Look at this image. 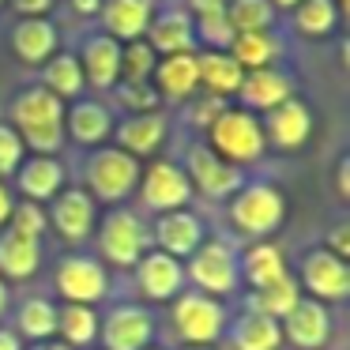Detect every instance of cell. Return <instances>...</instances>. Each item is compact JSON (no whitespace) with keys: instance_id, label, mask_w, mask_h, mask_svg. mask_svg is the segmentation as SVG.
I'll use <instances>...</instances> for the list:
<instances>
[{"instance_id":"13","label":"cell","mask_w":350,"mask_h":350,"mask_svg":"<svg viewBox=\"0 0 350 350\" xmlns=\"http://www.w3.org/2000/svg\"><path fill=\"white\" fill-rule=\"evenodd\" d=\"M279 327L282 342H290L294 350H324L332 339V312H327V305L301 294V301L279 320Z\"/></svg>"},{"instance_id":"38","label":"cell","mask_w":350,"mask_h":350,"mask_svg":"<svg viewBox=\"0 0 350 350\" xmlns=\"http://www.w3.org/2000/svg\"><path fill=\"white\" fill-rule=\"evenodd\" d=\"M154 64H159V53L144 38L121 46V83H151Z\"/></svg>"},{"instance_id":"34","label":"cell","mask_w":350,"mask_h":350,"mask_svg":"<svg viewBox=\"0 0 350 350\" xmlns=\"http://www.w3.org/2000/svg\"><path fill=\"white\" fill-rule=\"evenodd\" d=\"M297 301H301V286H297L294 275H286V279L271 282V286H264V290H252V294H249V312L282 320Z\"/></svg>"},{"instance_id":"43","label":"cell","mask_w":350,"mask_h":350,"mask_svg":"<svg viewBox=\"0 0 350 350\" xmlns=\"http://www.w3.org/2000/svg\"><path fill=\"white\" fill-rule=\"evenodd\" d=\"M226 109V98H215V94H204V98H192V109H189V124L200 132H207L215 121L222 117Z\"/></svg>"},{"instance_id":"18","label":"cell","mask_w":350,"mask_h":350,"mask_svg":"<svg viewBox=\"0 0 350 350\" xmlns=\"http://www.w3.org/2000/svg\"><path fill=\"white\" fill-rule=\"evenodd\" d=\"M144 42L159 57H177V53H196V23L185 8L154 12L151 27H147Z\"/></svg>"},{"instance_id":"15","label":"cell","mask_w":350,"mask_h":350,"mask_svg":"<svg viewBox=\"0 0 350 350\" xmlns=\"http://www.w3.org/2000/svg\"><path fill=\"white\" fill-rule=\"evenodd\" d=\"M132 271H136V286L147 301H174L185 290V264L166 256V252H159V249L144 252Z\"/></svg>"},{"instance_id":"55","label":"cell","mask_w":350,"mask_h":350,"mask_svg":"<svg viewBox=\"0 0 350 350\" xmlns=\"http://www.w3.org/2000/svg\"><path fill=\"white\" fill-rule=\"evenodd\" d=\"M147 350H154V347H147Z\"/></svg>"},{"instance_id":"5","label":"cell","mask_w":350,"mask_h":350,"mask_svg":"<svg viewBox=\"0 0 350 350\" xmlns=\"http://www.w3.org/2000/svg\"><path fill=\"white\" fill-rule=\"evenodd\" d=\"M170 324L189 347H211L226 332V309H222V301L200 294V290H181L174 297Z\"/></svg>"},{"instance_id":"17","label":"cell","mask_w":350,"mask_h":350,"mask_svg":"<svg viewBox=\"0 0 350 350\" xmlns=\"http://www.w3.org/2000/svg\"><path fill=\"white\" fill-rule=\"evenodd\" d=\"M98 19H102V34L129 46V42H139L147 34V27L154 19V0H102Z\"/></svg>"},{"instance_id":"22","label":"cell","mask_w":350,"mask_h":350,"mask_svg":"<svg viewBox=\"0 0 350 350\" xmlns=\"http://www.w3.org/2000/svg\"><path fill=\"white\" fill-rule=\"evenodd\" d=\"M79 68H83V83L109 91V87L121 83V42H113L109 34H91L83 42V57H79Z\"/></svg>"},{"instance_id":"37","label":"cell","mask_w":350,"mask_h":350,"mask_svg":"<svg viewBox=\"0 0 350 350\" xmlns=\"http://www.w3.org/2000/svg\"><path fill=\"white\" fill-rule=\"evenodd\" d=\"M279 12L267 0H230L226 4V19L234 27V34H252V31H271Z\"/></svg>"},{"instance_id":"24","label":"cell","mask_w":350,"mask_h":350,"mask_svg":"<svg viewBox=\"0 0 350 350\" xmlns=\"http://www.w3.org/2000/svg\"><path fill=\"white\" fill-rule=\"evenodd\" d=\"M117 151L132 154V159H151L162 144H166V117L162 113H139V117H124L117 124Z\"/></svg>"},{"instance_id":"33","label":"cell","mask_w":350,"mask_h":350,"mask_svg":"<svg viewBox=\"0 0 350 350\" xmlns=\"http://www.w3.org/2000/svg\"><path fill=\"white\" fill-rule=\"evenodd\" d=\"M230 57L241 64V72H256V68H271L279 57V38L271 31H252V34H234L230 42Z\"/></svg>"},{"instance_id":"25","label":"cell","mask_w":350,"mask_h":350,"mask_svg":"<svg viewBox=\"0 0 350 350\" xmlns=\"http://www.w3.org/2000/svg\"><path fill=\"white\" fill-rule=\"evenodd\" d=\"M61 49V31L49 19H19L12 27V53L23 64H46Z\"/></svg>"},{"instance_id":"2","label":"cell","mask_w":350,"mask_h":350,"mask_svg":"<svg viewBox=\"0 0 350 350\" xmlns=\"http://www.w3.org/2000/svg\"><path fill=\"white\" fill-rule=\"evenodd\" d=\"M207 136H211V151L219 154L222 162L237 166V170L252 166V162L264 154V147H267L260 117L249 113V109H241V106H237V109L234 106L222 109V117L207 129Z\"/></svg>"},{"instance_id":"28","label":"cell","mask_w":350,"mask_h":350,"mask_svg":"<svg viewBox=\"0 0 350 350\" xmlns=\"http://www.w3.org/2000/svg\"><path fill=\"white\" fill-rule=\"evenodd\" d=\"M196 72H200V87H207V94L215 98H226V94L241 91V64L230 53H215V49H200L196 53Z\"/></svg>"},{"instance_id":"19","label":"cell","mask_w":350,"mask_h":350,"mask_svg":"<svg viewBox=\"0 0 350 350\" xmlns=\"http://www.w3.org/2000/svg\"><path fill=\"white\" fill-rule=\"evenodd\" d=\"M237 98H241V109H249V113H271L275 106L294 98V79H290L286 72H279L275 64L271 68L245 72Z\"/></svg>"},{"instance_id":"6","label":"cell","mask_w":350,"mask_h":350,"mask_svg":"<svg viewBox=\"0 0 350 350\" xmlns=\"http://www.w3.org/2000/svg\"><path fill=\"white\" fill-rule=\"evenodd\" d=\"M98 252L113 267H136L147 252V230L139 215L129 207H113L98 226Z\"/></svg>"},{"instance_id":"48","label":"cell","mask_w":350,"mask_h":350,"mask_svg":"<svg viewBox=\"0 0 350 350\" xmlns=\"http://www.w3.org/2000/svg\"><path fill=\"white\" fill-rule=\"evenodd\" d=\"M72 12H76L79 19H91L102 12V0H72Z\"/></svg>"},{"instance_id":"9","label":"cell","mask_w":350,"mask_h":350,"mask_svg":"<svg viewBox=\"0 0 350 350\" xmlns=\"http://www.w3.org/2000/svg\"><path fill=\"white\" fill-rule=\"evenodd\" d=\"M154 339V317L144 305H113L98 320V342L102 350H147Z\"/></svg>"},{"instance_id":"30","label":"cell","mask_w":350,"mask_h":350,"mask_svg":"<svg viewBox=\"0 0 350 350\" xmlns=\"http://www.w3.org/2000/svg\"><path fill=\"white\" fill-rule=\"evenodd\" d=\"M57 335L68 350H87L98 342V312L94 305H61L57 309Z\"/></svg>"},{"instance_id":"52","label":"cell","mask_w":350,"mask_h":350,"mask_svg":"<svg viewBox=\"0 0 350 350\" xmlns=\"http://www.w3.org/2000/svg\"><path fill=\"white\" fill-rule=\"evenodd\" d=\"M8 312V286H4V279H0V317Z\"/></svg>"},{"instance_id":"47","label":"cell","mask_w":350,"mask_h":350,"mask_svg":"<svg viewBox=\"0 0 350 350\" xmlns=\"http://www.w3.org/2000/svg\"><path fill=\"white\" fill-rule=\"evenodd\" d=\"M12 207H16V196H12V189H8V185L0 181V226H8Z\"/></svg>"},{"instance_id":"3","label":"cell","mask_w":350,"mask_h":350,"mask_svg":"<svg viewBox=\"0 0 350 350\" xmlns=\"http://www.w3.org/2000/svg\"><path fill=\"white\" fill-rule=\"evenodd\" d=\"M139 174H144V166L132 154L117 151V147H94L87 159V196L117 207L139 189Z\"/></svg>"},{"instance_id":"7","label":"cell","mask_w":350,"mask_h":350,"mask_svg":"<svg viewBox=\"0 0 350 350\" xmlns=\"http://www.w3.org/2000/svg\"><path fill=\"white\" fill-rule=\"evenodd\" d=\"M185 279H192V286H196L200 294L219 301L222 294H234L237 279H241V275H237V256L230 252V245H222V241H204L189 256Z\"/></svg>"},{"instance_id":"27","label":"cell","mask_w":350,"mask_h":350,"mask_svg":"<svg viewBox=\"0 0 350 350\" xmlns=\"http://www.w3.org/2000/svg\"><path fill=\"white\" fill-rule=\"evenodd\" d=\"M237 275H241L252 290H264V286H271V282L286 279L290 267L271 241H252L249 249H245L241 264H237Z\"/></svg>"},{"instance_id":"42","label":"cell","mask_w":350,"mask_h":350,"mask_svg":"<svg viewBox=\"0 0 350 350\" xmlns=\"http://www.w3.org/2000/svg\"><path fill=\"white\" fill-rule=\"evenodd\" d=\"M19 166H23V139L16 136L12 124L0 121V181L4 177H16Z\"/></svg>"},{"instance_id":"10","label":"cell","mask_w":350,"mask_h":350,"mask_svg":"<svg viewBox=\"0 0 350 350\" xmlns=\"http://www.w3.org/2000/svg\"><path fill=\"white\" fill-rule=\"evenodd\" d=\"M57 294L68 305H94L109 294L106 264L94 256H64L57 264Z\"/></svg>"},{"instance_id":"46","label":"cell","mask_w":350,"mask_h":350,"mask_svg":"<svg viewBox=\"0 0 350 350\" xmlns=\"http://www.w3.org/2000/svg\"><path fill=\"white\" fill-rule=\"evenodd\" d=\"M332 256H339V260H347V252H350V241H347V222H339V226L332 230V237H327V245H324Z\"/></svg>"},{"instance_id":"32","label":"cell","mask_w":350,"mask_h":350,"mask_svg":"<svg viewBox=\"0 0 350 350\" xmlns=\"http://www.w3.org/2000/svg\"><path fill=\"white\" fill-rule=\"evenodd\" d=\"M53 98L68 102L76 98L79 91H83V68H79V57L76 53H53L46 61V68H42V83Z\"/></svg>"},{"instance_id":"56","label":"cell","mask_w":350,"mask_h":350,"mask_svg":"<svg viewBox=\"0 0 350 350\" xmlns=\"http://www.w3.org/2000/svg\"><path fill=\"white\" fill-rule=\"evenodd\" d=\"M0 4H4V0H0Z\"/></svg>"},{"instance_id":"35","label":"cell","mask_w":350,"mask_h":350,"mask_svg":"<svg viewBox=\"0 0 350 350\" xmlns=\"http://www.w3.org/2000/svg\"><path fill=\"white\" fill-rule=\"evenodd\" d=\"M16 335L34 342H46L49 335H57V305L49 297H27L16 312Z\"/></svg>"},{"instance_id":"21","label":"cell","mask_w":350,"mask_h":350,"mask_svg":"<svg viewBox=\"0 0 350 350\" xmlns=\"http://www.w3.org/2000/svg\"><path fill=\"white\" fill-rule=\"evenodd\" d=\"M16 189L23 192V200L46 207L57 192L64 189V166L57 154H31L23 159V166L16 170Z\"/></svg>"},{"instance_id":"45","label":"cell","mask_w":350,"mask_h":350,"mask_svg":"<svg viewBox=\"0 0 350 350\" xmlns=\"http://www.w3.org/2000/svg\"><path fill=\"white\" fill-rule=\"evenodd\" d=\"M226 4L230 0H189V16L192 19H200V16H219V12H226Z\"/></svg>"},{"instance_id":"11","label":"cell","mask_w":350,"mask_h":350,"mask_svg":"<svg viewBox=\"0 0 350 350\" xmlns=\"http://www.w3.org/2000/svg\"><path fill=\"white\" fill-rule=\"evenodd\" d=\"M297 286L312 297V301L327 305V301H342L350 290V271L347 260L332 256L327 249H312L305 252L301 271H297Z\"/></svg>"},{"instance_id":"4","label":"cell","mask_w":350,"mask_h":350,"mask_svg":"<svg viewBox=\"0 0 350 350\" xmlns=\"http://www.w3.org/2000/svg\"><path fill=\"white\" fill-rule=\"evenodd\" d=\"M282 219H286V200H282V192L275 185H264V181L241 185L230 196V222L252 241L271 237L282 226Z\"/></svg>"},{"instance_id":"16","label":"cell","mask_w":350,"mask_h":350,"mask_svg":"<svg viewBox=\"0 0 350 350\" xmlns=\"http://www.w3.org/2000/svg\"><path fill=\"white\" fill-rule=\"evenodd\" d=\"M264 139L282 151H297V147L309 144L312 136V113L301 98H286L282 106H275L271 113H264Z\"/></svg>"},{"instance_id":"8","label":"cell","mask_w":350,"mask_h":350,"mask_svg":"<svg viewBox=\"0 0 350 350\" xmlns=\"http://www.w3.org/2000/svg\"><path fill=\"white\" fill-rule=\"evenodd\" d=\"M181 170H185V177H189L192 192L211 196V200H226L245 185V170L222 162L219 154H215L211 147H204V144L189 147V159H185Z\"/></svg>"},{"instance_id":"50","label":"cell","mask_w":350,"mask_h":350,"mask_svg":"<svg viewBox=\"0 0 350 350\" xmlns=\"http://www.w3.org/2000/svg\"><path fill=\"white\" fill-rule=\"evenodd\" d=\"M339 196L342 200L350 196V166H347V159H339Z\"/></svg>"},{"instance_id":"49","label":"cell","mask_w":350,"mask_h":350,"mask_svg":"<svg viewBox=\"0 0 350 350\" xmlns=\"http://www.w3.org/2000/svg\"><path fill=\"white\" fill-rule=\"evenodd\" d=\"M0 350H23V339L12 327H0Z\"/></svg>"},{"instance_id":"29","label":"cell","mask_w":350,"mask_h":350,"mask_svg":"<svg viewBox=\"0 0 350 350\" xmlns=\"http://www.w3.org/2000/svg\"><path fill=\"white\" fill-rule=\"evenodd\" d=\"M230 342L234 350H282V327L279 320L245 309L230 327Z\"/></svg>"},{"instance_id":"51","label":"cell","mask_w":350,"mask_h":350,"mask_svg":"<svg viewBox=\"0 0 350 350\" xmlns=\"http://www.w3.org/2000/svg\"><path fill=\"white\" fill-rule=\"evenodd\" d=\"M267 4H271V8H286V12H294L297 4H301V0H267Z\"/></svg>"},{"instance_id":"40","label":"cell","mask_w":350,"mask_h":350,"mask_svg":"<svg viewBox=\"0 0 350 350\" xmlns=\"http://www.w3.org/2000/svg\"><path fill=\"white\" fill-rule=\"evenodd\" d=\"M192 23H196V46L204 42V49H215V53H230L234 27H230L226 12H219V16H200V19H192Z\"/></svg>"},{"instance_id":"12","label":"cell","mask_w":350,"mask_h":350,"mask_svg":"<svg viewBox=\"0 0 350 350\" xmlns=\"http://www.w3.org/2000/svg\"><path fill=\"white\" fill-rule=\"evenodd\" d=\"M139 181H144V204L151 207V211L166 215V211H185L189 207V200L196 196L189 185V177H185V170L177 166V162H151V166L139 174Z\"/></svg>"},{"instance_id":"31","label":"cell","mask_w":350,"mask_h":350,"mask_svg":"<svg viewBox=\"0 0 350 350\" xmlns=\"http://www.w3.org/2000/svg\"><path fill=\"white\" fill-rule=\"evenodd\" d=\"M42 264V241H31V237L19 234H4L0 237V275L4 279H31Z\"/></svg>"},{"instance_id":"41","label":"cell","mask_w":350,"mask_h":350,"mask_svg":"<svg viewBox=\"0 0 350 350\" xmlns=\"http://www.w3.org/2000/svg\"><path fill=\"white\" fill-rule=\"evenodd\" d=\"M117 106L129 109V117H139V113H159V94H154L151 83H117Z\"/></svg>"},{"instance_id":"54","label":"cell","mask_w":350,"mask_h":350,"mask_svg":"<svg viewBox=\"0 0 350 350\" xmlns=\"http://www.w3.org/2000/svg\"><path fill=\"white\" fill-rule=\"evenodd\" d=\"M181 350H215V347H181Z\"/></svg>"},{"instance_id":"23","label":"cell","mask_w":350,"mask_h":350,"mask_svg":"<svg viewBox=\"0 0 350 350\" xmlns=\"http://www.w3.org/2000/svg\"><path fill=\"white\" fill-rule=\"evenodd\" d=\"M151 87L159 98L170 102H189L200 91V72H196V53H177V57H159L154 64Z\"/></svg>"},{"instance_id":"14","label":"cell","mask_w":350,"mask_h":350,"mask_svg":"<svg viewBox=\"0 0 350 350\" xmlns=\"http://www.w3.org/2000/svg\"><path fill=\"white\" fill-rule=\"evenodd\" d=\"M49 226L64 237V241H87L98 230V204L87 196L83 189H61L49 200Z\"/></svg>"},{"instance_id":"39","label":"cell","mask_w":350,"mask_h":350,"mask_svg":"<svg viewBox=\"0 0 350 350\" xmlns=\"http://www.w3.org/2000/svg\"><path fill=\"white\" fill-rule=\"evenodd\" d=\"M8 230L19 237H31V241H42V234L49 230V215L42 204H31V200H16L12 207V219H8Z\"/></svg>"},{"instance_id":"20","label":"cell","mask_w":350,"mask_h":350,"mask_svg":"<svg viewBox=\"0 0 350 350\" xmlns=\"http://www.w3.org/2000/svg\"><path fill=\"white\" fill-rule=\"evenodd\" d=\"M154 241H159V252H166V256L189 260L204 245V222L189 207L185 211H166L154 222Z\"/></svg>"},{"instance_id":"1","label":"cell","mask_w":350,"mask_h":350,"mask_svg":"<svg viewBox=\"0 0 350 350\" xmlns=\"http://www.w3.org/2000/svg\"><path fill=\"white\" fill-rule=\"evenodd\" d=\"M64 102L53 98L46 87H23L12 98V129L23 139V147H31L34 154H57L64 147Z\"/></svg>"},{"instance_id":"36","label":"cell","mask_w":350,"mask_h":350,"mask_svg":"<svg viewBox=\"0 0 350 350\" xmlns=\"http://www.w3.org/2000/svg\"><path fill=\"white\" fill-rule=\"evenodd\" d=\"M339 4L335 0H301L294 8V27L305 34V38H324V34L335 31L339 23Z\"/></svg>"},{"instance_id":"44","label":"cell","mask_w":350,"mask_h":350,"mask_svg":"<svg viewBox=\"0 0 350 350\" xmlns=\"http://www.w3.org/2000/svg\"><path fill=\"white\" fill-rule=\"evenodd\" d=\"M49 8H53V0H12V12L19 19H46Z\"/></svg>"},{"instance_id":"26","label":"cell","mask_w":350,"mask_h":350,"mask_svg":"<svg viewBox=\"0 0 350 350\" xmlns=\"http://www.w3.org/2000/svg\"><path fill=\"white\" fill-rule=\"evenodd\" d=\"M64 136H72L79 147H102L113 136V113L102 102H76L64 109Z\"/></svg>"},{"instance_id":"53","label":"cell","mask_w":350,"mask_h":350,"mask_svg":"<svg viewBox=\"0 0 350 350\" xmlns=\"http://www.w3.org/2000/svg\"><path fill=\"white\" fill-rule=\"evenodd\" d=\"M31 350H68V347H64V342H34Z\"/></svg>"}]
</instances>
